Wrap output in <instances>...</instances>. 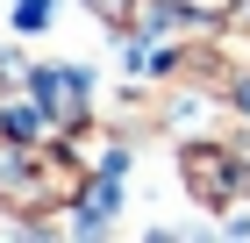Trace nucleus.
<instances>
[{
	"mask_svg": "<svg viewBox=\"0 0 250 243\" xmlns=\"http://www.w3.org/2000/svg\"><path fill=\"white\" fill-rule=\"evenodd\" d=\"M93 7H100V15H122V7H129V0H93Z\"/></svg>",
	"mask_w": 250,
	"mask_h": 243,
	"instance_id": "2",
	"label": "nucleus"
},
{
	"mask_svg": "<svg viewBox=\"0 0 250 243\" xmlns=\"http://www.w3.org/2000/svg\"><path fill=\"white\" fill-rule=\"evenodd\" d=\"M107 215H115V186H93L86 193V229H100Z\"/></svg>",
	"mask_w": 250,
	"mask_h": 243,
	"instance_id": "1",
	"label": "nucleus"
}]
</instances>
